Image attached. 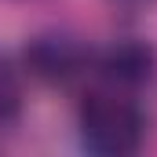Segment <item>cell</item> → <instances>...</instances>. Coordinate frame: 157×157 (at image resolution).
<instances>
[{"label":"cell","instance_id":"obj_1","mask_svg":"<svg viewBox=\"0 0 157 157\" xmlns=\"http://www.w3.org/2000/svg\"><path fill=\"white\" fill-rule=\"evenodd\" d=\"M146 121L132 99L117 91H95L80 106V139L91 154L128 157L143 146Z\"/></svg>","mask_w":157,"mask_h":157},{"label":"cell","instance_id":"obj_2","mask_svg":"<svg viewBox=\"0 0 157 157\" xmlns=\"http://www.w3.org/2000/svg\"><path fill=\"white\" fill-rule=\"evenodd\" d=\"M22 59H26V70L33 77L48 80V84H66V80L80 77L88 70V59L91 55L70 33H40V37H33L26 44Z\"/></svg>","mask_w":157,"mask_h":157},{"label":"cell","instance_id":"obj_3","mask_svg":"<svg viewBox=\"0 0 157 157\" xmlns=\"http://www.w3.org/2000/svg\"><path fill=\"white\" fill-rule=\"evenodd\" d=\"M99 73L110 80L113 88H143L157 73V51L146 40H117L99 55Z\"/></svg>","mask_w":157,"mask_h":157},{"label":"cell","instance_id":"obj_4","mask_svg":"<svg viewBox=\"0 0 157 157\" xmlns=\"http://www.w3.org/2000/svg\"><path fill=\"white\" fill-rule=\"evenodd\" d=\"M22 110V80L15 73V66L0 55V124L18 117Z\"/></svg>","mask_w":157,"mask_h":157},{"label":"cell","instance_id":"obj_5","mask_svg":"<svg viewBox=\"0 0 157 157\" xmlns=\"http://www.w3.org/2000/svg\"><path fill=\"white\" fill-rule=\"evenodd\" d=\"M121 4H132V7H143V4H154V0H121Z\"/></svg>","mask_w":157,"mask_h":157}]
</instances>
